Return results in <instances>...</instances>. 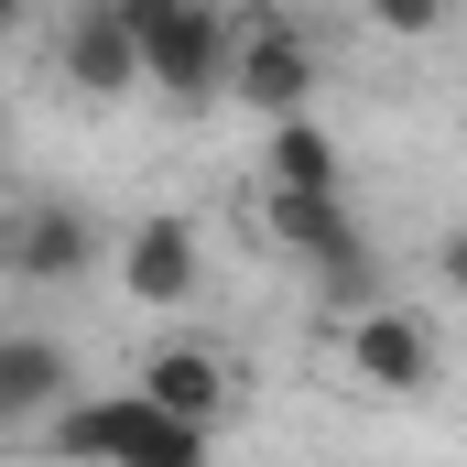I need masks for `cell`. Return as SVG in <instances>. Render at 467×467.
<instances>
[{"mask_svg": "<svg viewBox=\"0 0 467 467\" xmlns=\"http://www.w3.org/2000/svg\"><path fill=\"white\" fill-rule=\"evenodd\" d=\"M130 391H152L163 413H185V424H218V402H229V358L207 348V337H174V348L141 358V380Z\"/></svg>", "mask_w": 467, "mask_h": 467, "instance_id": "cell-8", "label": "cell"}, {"mask_svg": "<svg viewBox=\"0 0 467 467\" xmlns=\"http://www.w3.org/2000/svg\"><path fill=\"white\" fill-rule=\"evenodd\" d=\"M348 369L369 391H391V402H413L424 380H435V337H424V316H402V305H348Z\"/></svg>", "mask_w": 467, "mask_h": 467, "instance_id": "cell-6", "label": "cell"}, {"mask_svg": "<svg viewBox=\"0 0 467 467\" xmlns=\"http://www.w3.org/2000/svg\"><path fill=\"white\" fill-rule=\"evenodd\" d=\"M239 109L283 119V109H316V44L294 33V22H229V88Z\"/></svg>", "mask_w": 467, "mask_h": 467, "instance_id": "cell-4", "label": "cell"}, {"mask_svg": "<svg viewBox=\"0 0 467 467\" xmlns=\"http://www.w3.org/2000/svg\"><path fill=\"white\" fill-rule=\"evenodd\" d=\"M261 229L283 239V250H294L337 305H369L380 272H369V239H358V218H348L337 185H272V196H261Z\"/></svg>", "mask_w": 467, "mask_h": 467, "instance_id": "cell-3", "label": "cell"}, {"mask_svg": "<svg viewBox=\"0 0 467 467\" xmlns=\"http://www.w3.org/2000/svg\"><path fill=\"white\" fill-rule=\"evenodd\" d=\"M66 88H77V99H130V88H141L130 22H119L109 0H88V11L66 22Z\"/></svg>", "mask_w": 467, "mask_h": 467, "instance_id": "cell-7", "label": "cell"}, {"mask_svg": "<svg viewBox=\"0 0 467 467\" xmlns=\"http://www.w3.org/2000/svg\"><path fill=\"white\" fill-rule=\"evenodd\" d=\"M446 11H457V0H369L380 33H446Z\"/></svg>", "mask_w": 467, "mask_h": 467, "instance_id": "cell-12", "label": "cell"}, {"mask_svg": "<svg viewBox=\"0 0 467 467\" xmlns=\"http://www.w3.org/2000/svg\"><path fill=\"white\" fill-rule=\"evenodd\" d=\"M119 294H130V305H196V294H207V239H196L185 207L130 218V239H119Z\"/></svg>", "mask_w": 467, "mask_h": 467, "instance_id": "cell-5", "label": "cell"}, {"mask_svg": "<svg viewBox=\"0 0 467 467\" xmlns=\"http://www.w3.org/2000/svg\"><path fill=\"white\" fill-rule=\"evenodd\" d=\"M88 261H99V229L77 207H22V229H11V272L22 283H77Z\"/></svg>", "mask_w": 467, "mask_h": 467, "instance_id": "cell-10", "label": "cell"}, {"mask_svg": "<svg viewBox=\"0 0 467 467\" xmlns=\"http://www.w3.org/2000/svg\"><path fill=\"white\" fill-rule=\"evenodd\" d=\"M22 22H33V0H0V44H11V33H22Z\"/></svg>", "mask_w": 467, "mask_h": 467, "instance_id": "cell-13", "label": "cell"}, {"mask_svg": "<svg viewBox=\"0 0 467 467\" xmlns=\"http://www.w3.org/2000/svg\"><path fill=\"white\" fill-rule=\"evenodd\" d=\"M44 446L55 457H141V467H185L207 457V424H185V413H163L152 391H99V402H55L44 413Z\"/></svg>", "mask_w": 467, "mask_h": 467, "instance_id": "cell-2", "label": "cell"}, {"mask_svg": "<svg viewBox=\"0 0 467 467\" xmlns=\"http://www.w3.org/2000/svg\"><path fill=\"white\" fill-rule=\"evenodd\" d=\"M261 174H272V185H337V141H327L305 109H283L272 141H261Z\"/></svg>", "mask_w": 467, "mask_h": 467, "instance_id": "cell-11", "label": "cell"}, {"mask_svg": "<svg viewBox=\"0 0 467 467\" xmlns=\"http://www.w3.org/2000/svg\"><path fill=\"white\" fill-rule=\"evenodd\" d=\"M66 391H77V358L55 348V337H0V435L11 424H44Z\"/></svg>", "mask_w": 467, "mask_h": 467, "instance_id": "cell-9", "label": "cell"}, {"mask_svg": "<svg viewBox=\"0 0 467 467\" xmlns=\"http://www.w3.org/2000/svg\"><path fill=\"white\" fill-rule=\"evenodd\" d=\"M130 22V55H141V88H163L174 109H207L229 88V11L218 0H109Z\"/></svg>", "mask_w": 467, "mask_h": 467, "instance_id": "cell-1", "label": "cell"}]
</instances>
